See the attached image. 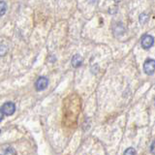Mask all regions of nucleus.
Listing matches in <instances>:
<instances>
[{
    "mask_svg": "<svg viewBox=\"0 0 155 155\" xmlns=\"http://www.w3.org/2000/svg\"><path fill=\"white\" fill-rule=\"evenodd\" d=\"M2 119H3V113H2L1 109H0V122L2 121Z\"/></svg>",
    "mask_w": 155,
    "mask_h": 155,
    "instance_id": "11",
    "label": "nucleus"
},
{
    "mask_svg": "<svg viewBox=\"0 0 155 155\" xmlns=\"http://www.w3.org/2000/svg\"><path fill=\"white\" fill-rule=\"evenodd\" d=\"M7 10V4L5 1H0V17H2L3 15L6 13Z\"/></svg>",
    "mask_w": 155,
    "mask_h": 155,
    "instance_id": "6",
    "label": "nucleus"
},
{
    "mask_svg": "<svg viewBox=\"0 0 155 155\" xmlns=\"http://www.w3.org/2000/svg\"><path fill=\"white\" fill-rule=\"evenodd\" d=\"M1 110H2L3 114L12 115V114H14L15 111H16V106H15L13 102H7V103H5L2 106Z\"/></svg>",
    "mask_w": 155,
    "mask_h": 155,
    "instance_id": "1",
    "label": "nucleus"
},
{
    "mask_svg": "<svg viewBox=\"0 0 155 155\" xmlns=\"http://www.w3.org/2000/svg\"><path fill=\"white\" fill-rule=\"evenodd\" d=\"M148 16H147V14H142V15H140V18H139V19H140V23H145V22H147V21H148Z\"/></svg>",
    "mask_w": 155,
    "mask_h": 155,
    "instance_id": "7",
    "label": "nucleus"
},
{
    "mask_svg": "<svg viewBox=\"0 0 155 155\" xmlns=\"http://www.w3.org/2000/svg\"><path fill=\"white\" fill-rule=\"evenodd\" d=\"M4 155H17V152L16 150L12 147H9L6 149V151H5V154Z\"/></svg>",
    "mask_w": 155,
    "mask_h": 155,
    "instance_id": "9",
    "label": "nucleus"
},
{
    "mask_svg": "<svg viewBox=\"0 0 155 155\" xmlns=\"http://www.w3.org/2000/svg\"><path fill=\"white\" fill-rule=\"evenodd\" d=\"M7 53V48L5 46H0V56H3Z\"/></svg>",
    "mask_w": 155,
    "mask_h": 155,
    "instance_id": "10",
    "label": "nucleus"
},
{
    "mask_svg": "<svg viewBox=\"0 0 155 155\" xmlns=\"http://www.w3.org/2000/svg\"><path fill=\"white\" fill-rule=\"evenodd\" d=\"M154 66H155V62L153 59H147L144 62L143 64V71L148 76H152L154 74Z\"/></svg>",
    "mask_w": 155,
    "mask_h": 155,
    "instance_id": "2",
    "label": "nucleus"
},
{
    "mask_svg": "<svg viewBox=\"0 0 155 155\" xmlns=\"http://www.w3.org/2000/svg\"><path fill=\"white\" fill-rule=\"evenodd\" d=\"M0 134H1V130H0Z\"/></svg>",
    "mask_w": 155,
    "mask_h": 155,
    "instance_id": "13",
    "label": "nucleus"
},
{
    "mask_svg": "<svg viewBox=\"0 0 155 155\" xmlns=\"http://www.w3.org/2000/svg\"><path fill=\"white\" fill-rule=\"evenodd\" d=\"M153 42H154V39H153L152 36H150V35H144L142 38L140 44H142V47L144 48V50H147V48L152 47Z\"/></svg>",
    "mask_w": 155,
    "mask_h": 155,
    "instance_id": "4",
    "label": "nucleus"
},
{
    "mask_svg": "<svg viewBox=\"0 0 155 155\" xmlns=\"http://www.w3.org/2000/svg\"><path fill=\"white\" fill-rule=\"evenodd\" d=\"M81 64H82V58H81V56L79 55V54L74 55V57L72 58V65H73V67L78 68V67H80Z\"/></svg>",
    "mask_w": 155,
    "mask_h": 155,
    "instance_id": "5",
    "label": "nucleus"
},
{
    "mask_svg": "<svg viewBox=\"0 0 155 155\" xmlns=\"http://www.w3.org/2000/svg\"><path fill=\"white\" fill-rule=\"evenodd\" d=\"M48 84V80L46 77H40L35 82V88L38 91L45 90Z\"/></svg>",
    "mask_w": 155,
    "mask_h": 155,
    "instance_id": "3",
    "label": "nucleus"
},
{
    "mask_svg": "<svg viewBox=\"0 0 155 155\" xmlns=\"http://www.w3.org/2000/svg\"><path fill=\"white\" fill-rule=\"evenodd\" d=\"M150 148H151V153L153 154L154 152H153V148H154V143H152V144H151V147H150Z\"/></svg>",
    "mask_w": 155,
    "mask_h": 155,
    "instance_id": "12",
    "label": "nucleus"
},
{
    "mask_svg": "<svg viewBox=\"0 0 155 155\" xmlns=\"http://www.w3.org/2000/svg\"><path fill=\"white\" fill-rule=\"evenodd\" d=\"M124 155H136V150L133 147H129L124 151Z\"/></svg>",
    "mask_w": 155,
    "mask_h": 155,
    "instance_id": "8",
    "label": "nucleus"
}]
</instances>
